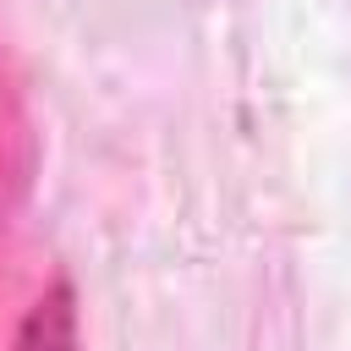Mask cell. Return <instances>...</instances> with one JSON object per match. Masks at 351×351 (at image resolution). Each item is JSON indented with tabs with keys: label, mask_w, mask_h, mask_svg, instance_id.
<instances>
[{
	"label": "cell",
	"mask_w": 351,
	"mask_h": 351,
	"mask_svg": "<svg viewBox=\"0 0 351 351\" xmlns=\"http://www.w3.org/2000/svg\"><path fill=\"white\" fill-rule=\"evenodd\" d=\"M16 351H82V340H77V296H71L66 280H55V285L22 313Z\"/></svg>",
	"instance_id": "1"
}]
</instances>
